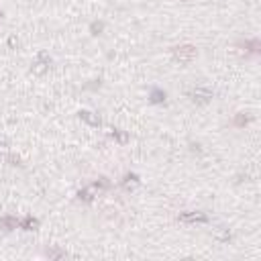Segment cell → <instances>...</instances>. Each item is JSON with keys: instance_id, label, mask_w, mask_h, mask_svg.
<instances>
[{"instance_id": "4", "label": "cell", "mask_w": 261, "mask_h": 261, "mask_svg": "<svg viewBox=\"0 0 261 261\" xmlns=\"http://www.w3.org/2000/svg\"><path fill=\"white\" fill-rule=\"evenodd\" d=\"M18 227L25 228V231H35V228L39 227V220L33 218V216H25L23 220H18Z\"/></svg>"}, {"instance_id": "11", "label": "cell", "mask_w": 261, "mask_h": 261, "mask_svg": "<svg viewBox=\"0 0 261 261\" xmlns=\"http://www.w3.org/2000/svg\"><path fill=\"white\" fill-rule=\"evenodd\" d=\"M112 137H116L120 143H125V141H126V135H125V133H118V131H112Z\"/></svg>"}, {"instance_id": "10", "label": "cell", "mask_w": 261, "mask_h": 261, "mask_svg": "<svg viewBox=\"0 0 261 261\" xmlns=\"http://www.w3.org/2000/svg\"><path fill=\"white\" fill-rule=\"evenodd\" d=\"M216 239H218V241H222V243H227V241H231V233H228V231H224V233L216 235Z\"/></svg>"}, {"instance_id": "5", "label": "cell", "mask_w": 261, "mask_h": 261, "mask_svg": "<svg viewBox=\"0 0 261 261\" xmlns=\"http://www.w3.org/2000/svg\"><path fill=\"white\" fill-rule=\"evenodd\" d=\"M0 227H4L6 231H12V228L18 227V220L12 218V216H2V218H0Z\"/></svg>"}, {"instance_id": "14", "label": "cell", "mask_w": 261, "mask_h": 261, "mask_svg": "<svg viewBox=\"0 0 261 261\" xmlns=\"http://www.w3.org/2000/svg\"><path fill=\"white\" fill-rule=\"evenodd\" d=\"M47 255L49 257H63V253H59V251H47Z\"/></svg>"}, {"instance_id": "12", "label": "cell", "mask_w": 261, "mask_h": 261, "mask_svg": "<svg viewBox=\"0 0 261 261\" xmlns=\"http://www.w3.org/2000/svg\"><path fill=\"white\" fill-rule=\"evenodd\" d=\"M100 31H102V23H94V25H92V33L98 35Z\"/></svg>"}, {"instance_id": "6", "label": "cell", "mask_w": 261, "mask_h": 261, "mask_svg": "<svg viewBox=\"0 0 261 261\" xmlns=\"http://www.w3.org/2000/svg\"><path fill=\"white\" fill-rule=\"evenodd\" d=\"M80 118H84L86 123H90V125H94V126L100 125V118L92 116V112H88V110H82V112H80Z\"/></svg>"}, {"instance_id": "13", "label": "cell", "mask_w": 261, "mask_h": 261, "mask_svg": "<svg viewBox=\"0 0 261 261\" xmlns=\"http://www.w3.org/2000/svg\"><path fill=\"white\" fill-rule=\"evenodd\" d=\"M247 120H249L247 116H243V114H239V116H237V125H239V126H243L245 123H247Z\"/></svg>"}, {"instance_id": "1", "label": "cell", "mask_w": 261, "mask_h": 261, "mask_svg": "<svg viewBox=\"0 0 261 261\" xmlns=\"http://www.w3.org/2000/svg\"><path fill=\"white\" fill-rule=\"evenodd\" d=\"M173 55H176V59H180L182 63H188V61H192V59L196 57V47H192V45L176 47V49H173Z\"/></svg>"}, {"instance_id": "8", "label": "cell", "mask_w": 261, "mask_h": 261, "mask_svg": "<svg viewBox=\"0 0 261 261\" xmlns=\"http://www.w3.org/2000/svg\"><path fill=\"white\" fill-rule=\"evenodd\" d=\"M47 65H49V63H43V61H37V63H35V68H33V72H35V74H43V72L47 69Z\"/></svg>"}, {"instance_id": "3", "label": "cell", "mask_w": 261, "mask_h": 261, "mask_svg": "<svg viewBox=\"0 0 261 261\" xmlns=\"http://www.w3.org/2000/svg\"><path fill=\"white\" fill-rule=\"evenodd\" d=\"M192 96H194V98H192L194 102H202V104H204V102H208L212 98V92H210V90H204V88H196V90L192 92Z\"/></svg>"}, {"instance_id": "7", "label": "cell", "mask_w": 261, "mask_h": 261, "mask_svg": "<svg viewBox=\"0 0 261 261\" xmlns=\"http://www.w3.org/2000/svg\"><path fill=\"white\" fill-rule=\"evenodd\" d=\"M151 102H155V104L165 102V92H161V90H153V92H151Z\"/></svg>"}, {"instance_id": "2", "label": "cell", "mask_w": 261, "mask_h": 261, "mask_svg": "<svg viewBox=\"0 0 261 261\" xmlns=\"http://www.w3.org/2000/svg\"><path fill=\"white\" fill-rule=\"evenodd\" d=\"M177 218L182 220V222H206L208 216L202 214V212H184V214H180Z\"/></svg>"}, {"instance_id": "9", "label": "cell", "mask_w": 261, "mask_h": 261, "mask_svg": "<svg viewBox=\"0 0 261 261\" xmlns=\"http://www.w3.org/2000/svg\"><path fill=\"white\" fill-rule=\"evenodd\" d=\"M78 196H80L82 200H86V202H90V200H92V190H82Z\"/></svg>"}]
</instances>
